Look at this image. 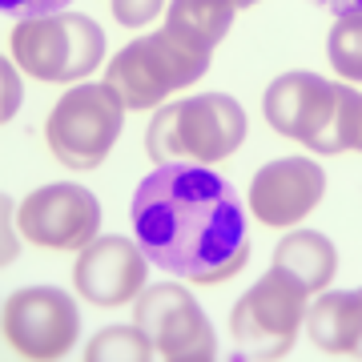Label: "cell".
<instances>
[{"instance_id": "obj_1", "label": "cell", "mask_w": 362, "mask_h": 362, "mask_svg": "<svg viewBox=\"0 0 362 362\" xmlns=\"http://www.w3.org/2000/svg\"><path fill=\"white\" fill-rule=\"evenodd\" d=\"M129 221L145 258L181 282L218 286L250 262L242 202L206 165H157L133 194Z\"/></svg>"}, {"instance_id": "obj_2", "label": "cell", "mask_w": 362, "mask_h": 362, "mask_svg": "<svg viewBox=\"0 0 362 362\" xmlns=\"http://www.w3.org/2000/svg\"><path fill=\"white\" fill-rule=\"evenodd\" d=\"M262 113L270 129L322 157L358 149L362 141V93L330 85L318 73H282L262 97Z\"/></svg>"}, {"instance_id": "obj_3", "label": "cell", "mask_w": 362, "mask_h": 362, "mask_svg": "<svg viewBox=\"0 0 362 362\" xmlns=\"http://www.w3.org/2000/svg\"><path fill=\"white\" fill-rule=\"evenodd\" d=\"M246 141V109L226 93H202L161 105L145 129V153L157 165H218Z\"/></svg>"}, {"instance_id": "obj_4", "label": "cell", "mask_w": 362, "mask_h": 362, "mask_svg": "<svg viewBox=\"0 0 362 362\" xmlns=\"http://www.w3.org/2000/svg\"><path fill=\"white\" fill-rule=\"evenodd\" d=\"M8 49H13L21 73L49 81V85H69V81H85L93 69H101L105 33L93 16L65 8L52 16L16 21Z\"/></svg>"}, {"instance_id": "obj_5", "label": "cell", "mask_w": 362, "mask_h": 362, "mask_svg": "<svg viewBox=\"0 0 362 362\" xmlns=\"http://www.w3.org/2000/svg\"><path fill=\"white\" fill-rule=\"evenodd\" d=\"M206 73H209L206 52L185 49L177 37H169L161 28V33L129 40L117 52L105 65V85L125 101V109L137 113V109H157L165 97L189 89Z\"/></svg>"}, {"instance_id": "obj_6", "label": "cell", "mask_w": 362, "mask_h": 362, "mask_svg": "<svg viewBox=\"0 0 362 362\" xmlns=\"http://www.w3.org/2000/svg\"><path fill=\"white\" fill-rule=\"evenodd\" d=\"M125 113H129L125 101L105 81L101 85H77L52 105L49 121H45V141L65 169L89 173L113 153Z\"/></svg>"}, {"instance_id": "obj_7", "label": "cell", "mask_w": 362, "mask_h": 362, "mask_svg": "<svg viewBox=\"0 0 362 362\" xmlns=\"http://www.w3.org/2000/svg\"><path fill=\"white\" fill-rule=\"evenodd\" d=\"M306 310H310V290L286 270L270 266L233 302L230 310L233 342L250 358H282L294 346L298 326L306 322Z\"/></svg>"}, {"instance_id": "obj_8", "label": "cell", "mask_w": 362, "mask_h": 362, "mask_svg": "<svg viewBox=\"0 0 362 362\" xmlns=\"http://www.w3.org/2000/svg\"><path fill=\"white\" fill-rule=\"evenodd\" d=\"M0 330L13 354L28 362H57L77 346L81 310L73 294L57 286H25L4 298Z\"/></svg>"}, {"instance_id": "obj_9", "label": "cell", "mask_w": 362, "mask_h": 362, "mask_svg": "<svg viewBox=\"0 0 362 362\" xmlns=\"http://www.w3.org/2000/svg\"><path fill=\"white\" fill-rule=\"evenodd\" d=\"M133 322L149 334L157 358L165 362H209L218 354V334L206 310L177 282L145 286L141 298L133 302Z\"/></svg>"}, {"instance_id": "obj_10", "label": "cell", "mask_w": 362, "mask_h": 362, "mask_svg": "<svg viewBox=\"0 0 362 362\" xmlns=\"http://www.w3.org/2000/svg\"><path fill=\"white\" fill-rule=\"evenodd\" d=\"M16 221H21V238H28L33 246L73 254L101 233V206L85 185L52 181V185L33 189L16 206Z\"/></svg>"}, {"instance_id": "obj_11", "label": "cell", "mask_w": 362, "mask_h": 362, "mask_svg": "<svg viewBox=\"0 0 362 362\" xmlns=\"http://www.w3.org/2000/svg\"><path fill=\"white\" fill-rule=\"evenodd\" d=\"M153 262L145 258L137 238H121V233H97L85 250H77V266H73V290L93 306H129L145 290Z\"/></svg>"}, {"instance_id": "obj_12", "label": "cell", "mask_w": 362, "mask_h": 362, "mask_svg": "<svg viewBox=\"0 0 362 362\" xmlns=\"http://www.w3.org/2000/svg\"><path fill=\"white\" fill-rule=\"evenodd\" d=\"M322 194H326V173L318 161L278 157L270 165H262L250 181V214L270 230H290L318 209Z\"/></svg>"}, {"instance_id": "obj_13", "label": "cell", "mask_w": 362, "mask_h": 362, "mask_svg": "<svg viewBox=\"0 0 362 362\" xmlns=\"http://www.w3.org/2000/svg\"><path fill=\"white\" fill-rule=\"evenodd\" d=\"M306 334L322 354H362V290H322L306 310Z\"/></svg>"}, {"instance_id": "obj_14", "label": "cell", "mask_w": 362, "mask_h": 362, "mask_svg": "<svg viewBox=\"0 0 362 362\" xmlns=\"http://www.w3.org/2000/svg\"><path fill=\"white\" fill-rule=\"evenodd\" d=\"M274 266L306 286L310 294H322L338 274V250L334 242L318 230H294L286 233L274 250Z\"/></svg>"}, {"instance_id": "obj_15", "label": "cell", "mask_w": 362, "mask_h": 362, "mask_svg": "<svg viewBox=\"0 0 362 362\" xmlns=\"http://www.w3.org/2000/svg\"><path fill=\"white\" fill-rule=\"evenodd\" d=\"M233 16H238V4L233 0H169L165 33L177 37L185 49L214 57L221 37L230 33Z\"/></svg>"}, {"instance_id": "obj_16", "label": "cell", "mask_w": 362, "mask_h": 362, "mask_svg": "<svg viewBox=\"0 0 362 362\" xmlns=\"http://www.w3.org/2000/svg\"><path fill=\"white\" fill-rule=\"evenodd\" d=\"M157 350L141 326H105L101 334L89 338L85 362H149Z\"/></svg>"}, {"instance_id": "obj_17", "label": "cell", "mask_w": 362, "mask_h": 362, "mask_svg": "<svg viewBox=\"0 0 362 362\" xmlns=\"http://www.w3.org/2000/svg\"><path fill=\"white\" fill-rule=\"evenodd\" d=\"M326 57L342 81H362V13H346L334 21L326 37Z\"/></svg>"}, {"instance_id": "obj_18", "label": "cell", "mask_w": 362, "mask_h": 362, "mask_svg": "<svg viewBox=\"0 0 362 362\" xmlns=\"http://www.w3.org/2000/svg\"><path fill=\"white\" fill-rule=\"evenodd\" d=\"M109 4H113L117 25H125V28H145L165 8V0H109Z\"/></svg>"}, {"instance_id": "obj_19", "label": "cell", "mask_w": 362, "mask_h": 362, "mask_svg": "<svg viewBox=\"0 0 362 362\" xmlns=\"http://www.w3.org/2000/svg\"><path fill=\"white\" fill-rule=\"evenodd\" d=\"M0 89H4V101H0V121L8 125L21 109V65H8V57L0 61Z\"/></svg>"}, {"instance_id": "obj_20", "label": "cell", "mask_w": 362, "mask_h": 362, "mask_svg": "<svg viewBox=\"0 0 362 362\" xmlns=\"http://www.w3.org/2000/svg\"><path fill=\"white\" fill-rule=\"evenodd\" d=\"M73 0H0V8L16 21H28V16H52V13H65Z\"/></svg>"}, {"instance_id": "obj_21", "label": "cell", "mask_w": 362, "mask_h": 362, "mask_svg": "<svg viewBox=\"0 0 362 362\" xmlns=\"http://www.w3.org/2000/svg\"><path fill=\"white\" fill-rule=\"evenodd\" d=\"M0 214H4V246H0V262H4V266H13V262L21 258V242H16V233H21V221H16V206L8 202V197H4Z\"/></svg>"}, {"instance_id": "obj_22", "label": "cell", "mask_w": 362, "mask_h": 362, "mask_svg": "<svg viewBox=\"0 0 362 362\" xmlns=\"http://www.w3.org/2000/svg\"><path fill=\"white\" fill-rule=\"evenodd\" d=\"M314 4H322L330 8L334 16H346V13H362V0H314Z\"/></svg>"}, {"instance_id": "obj_23", "label": "cell", "mask_w": 362, "mask_h": 362, "mask_svg": "<svg viewBox=\"0 0 362 362\" xmlns=\"http://www.w3.org/2000/svg\"><path fill=\"white\" fill-rule=\"evenodd\" d=\"M233 4H238V8H254V4H258V0H233Z\"/></svg>"}, {"instance_id": "obj_24", "label": "cell", "mask_w": 362, "mask_h": 362, "mask_svg": "<svg viewBox=\"0 0 362 362\" xmlns=\"http://www.w3.org/2000/svg\"><path fill=\"white\" fill-rule=\"evenodd\" d=\"M358 149H362V141H358Z\"/></svg>"}]
</instances>
